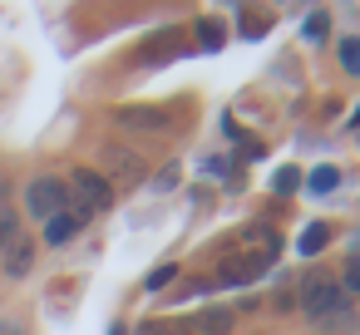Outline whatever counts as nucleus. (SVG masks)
Wrapping results in <instances>:
<instances>
[{
  "instance_id": "nucleus-1",
  "label": "nucleus",
  "mask_w": 360,
  "mask_h": 335,
  "mask_svg": "<svg viewBox=\"0 0 360 335\" xmlns=\"http://www.w3.org/2000/svg\"><path fill=\"white\" fill-rule=\"evenodd\" d=\"M345 296H340V281L330 276V271H306L301 276V286H296V306L306 310V320L316 325L326 310H335Z\"/></svg>"
},
{
  "instance_id": "nucleus-18",
  "label": "nucleus",
  "mask_w": 360,
  "mask_h": 335,
  "mask_svg": "<svg viewBox=\"0 0 360 335\" xmlns=\"http://www.w3.org/2000/svg\"><path fill=\"white\" fill-rule=\"evenodd\" d=\"M242 35L247 40H262L266 35V15H242Z\"/></svg>"
},
{
  "instance_id": "nucleus-10",
  "label": "nucleus",
  "mask_w": 360,
  "mask_h": 335,
  "mask_svg": "<svg viewBox=\"0 0 360 335\" xmlns=\"http://www.w3.org/2000/svg\"><path fill=\"white\" fill-rule=\"evenodd\" d=\"M198 330H202V335H227V330H232V310H227V306L198 310Z\"/></svg>"
},
{
  "instance_id": "nucleus-11",
  "label": "nucleus",
  "mask_w": 360,
  "mask_h": 335,
  "mask_svg": "<svg viewBox=\"0 0 360 335\" xmlns=\"http://www.w3.org/2000/svg\"><path fill=\"white\" fill-rule=\"evenodd\" d=\"M30 261H35V247H30L25 237L6 247V271H11V276H25V271H30Z\"/></svg>"
},
{
  "instance_id": "nucleus-23",
  "label": "nucleus",
  "mask_w": 360,
  "mask_h": 335,
  "mask_svg": "<svg viewBox=\"0 0 360 335\" xmlns=\"http://www.w3.org/2000/svg\"><path fill=\"white\" fill-rule=\"evenodd\" d=\"M163 281H173V266H158V271L148 276V286H163Z\"/></svg>"
},
{
  "instance_id": "nucleus-22",
  "label": "nucleus",
  "mask_w": 360,
  "mask_h": 335,
  "mask_svg": "<svg viewBox=\"0 0 360 335\" xmlns=\"http://www.w3.org/2000/svg\"><path fill=\"white\" fill-rule=\"evenodd\" d=\"M173 183H178V168H163V173H158V183H153V188H173Z\"/></svg>"
},
{
  "instance_id": "nucleus-14",
  "label": "nucleus",
  "mask_w": 360,
  "mask_h": 335,
  "mask_svg": "<svg viewBox=\"0 0 360 335\" xmlns=\"http://www.w3.org/2000/svg\"><path fill=\"white\" fill-rule=\"evenodd\" d=\"M222 40H227V35H222L217 20H198V45H202V50H222Z\"/></svg>"
},
{
  "instance_id": "nucleus-3",
  "label": "nucleus",
  "mask_w": 360,
  "mask_h": 335,
  "mask_svg": "<svg viewBox=\"0 0 360 335\" xmlns=\"http://www.w3.org/2000/svg\"><path fill=\"white\" fill-rule=\"evenodd\" d=\"M25 207H30L40 222H50L55 212H65V207H70V188H65L60 178H35V183L25 188Z\"/></svg>"
},
{
  "instance_id": "nucleus-21",
  "label": "nucleus",
  "mask_w": 360,
  "mask_h": 335,
  "mask_svg": "<svg viewBox=\"0 0 360 335\" xmlns=\"http://www.w3.org/2000/svg\"><path fill=\"white\" fill-rule=\"evenodd\" d=\"M139 335H183V330H173V325H153V320H148V325H139Z\"/></svg>"
},
{
  "instance_id": "nucleus-16",
  "label": "nucleus",
  "mask_w": 360,
  "mask_h": 335,
  "mask_svg": "<svg viewBox=\"0 0 360 335\" xmlns=\"http://www.w3.org/2000/svg\"><path fill=\"white\" fill-rule=\"evenodd\" d=\"M340 65L345 74H360V40H340Z\"/></svg>"
},
{
  "instance_id": "nucleus-5",
  "label": "nucleus",
  "mask_w": 360,
  "mask_h": 335,
  "mask_svg": "<svg viewBox=\"0 0 360 335\" xmlns=\"http://www.w3.org/2000/svg\"><path fill=\"white\" fill-rule=\"evenodd\" d=\"M119 124L124 129H143V133H163V129H173V114L153 109V104H129V109H119Z\"/></svg>"
},
{
  "instance_id": "nucleus-17",
  "label": "nucleus",
  "mask_w": 360,
  "mask_h": 335,
  "mask_svg": "<svg viewBox=\"0 0 360 335\" xmlns=\"http://www.w3.org/2000/svg\"><path fill=\"white\" fill-rule=\"evenodd\" d=\"M271 188H276V192H296V188H301V173H296V168H276Z\"/></svg>"
},
{
  "instance_id": "nucleus-19",
  "label": "nucleus",
  "mask_w": 360,
  "mask_h": 335,
  "mask_svg": "<svg viewBox=\"0 0 360 335\" xmlns=\"http://www.w3.org/2000/svg\"><path fill=\"white\" fill-rule=\"evenodd\" d=\"M11 242H15V217H11V212H0V251H6Z\"/></svg>"
},
{
  "instance_id": "nucleus-7",
  "label": "nucleus",
  "mask_w": 360,
  "mask_h": 335,
  "mask_svg": "<svg viewBox=\"0 0 360 335\" xmlns=\"http://www.w3.org/2000/svg\"><path fill=\"white\" fill-rule=\"evenodd\" d=\"M266 266H271V256H232V261L222 266V281H227V286H237V281H257Z\"/></svg>"
},
{
  "instance_id": "nucleus-15",
  "label": "nucleus",
  "mask_w": 360,
  "mask_h": 335,
  "mask_svg": "<svg viewBox=\"0 0 360 335\" xmlns=\"http://www.w3.org/2000/svg\"><path fill=\"white\" fill-rule=\"evenodd\" d=\"M335 183H340V173H335V168H316V173L306 178V188H311V192H335Z\"/></svg>"
},
{
  "instance_id": "nucleus-13",
  "label": "nucleus",
  "mask_w": 360,
  "mask_h": 335,
  "mask_svg": "<svg viewBox=\"0 0 360 335\" xmlns=\"http://www.w3.org/2000/svg\"><path fill=\"white\" fill-rule=\"evenodd\" d=\"M335 281H340V296L345 301H360V261H345V271Z\"/></svg>"
},
{
  "instance_id": "nucleus-2",
  "label": "nucleus",
  "mask_w": 360,
  "mask_h": 335,
  "mask_svg": "<svg viewBox=\"0 0 360 335\" xmlns=\"http://www.w3.org/2000/svg\"><path fill=\"white\" fill-rule=\"evenodd\" d=\"M65 188H70V197H75V212H84V217H89V212H104V207L114 202L109 178H104V173H94V168H79Z\"/></svg>"
},
{
  "instance_id": "nucleus-6",
  "label": "nucleus",
  "mask_w": 360,
  "mask_h": 335,
  "mask_svg": "<svg viewBox=\"0 0 360 335\" xmlns=\"http://www.w3.org/2000/svg\"><path fill=\"white\" fill-rule=\"evenodd\" d=\"M79 227H84V212L65 207V212H55V217L45 222V242H50V247H65V242H70V237H75Z\"/></svg>"
},
{
  "instance_id": "nucleus-4",
  "label": "nucleus",
  "mask_w": 360,
  "mask_h": 335,
  "mask_svg": "<svg viewBox=\"0 0 360 335\" xmlns=\"http://www.w3.org/2000/svg\"><path fill=\"white\" fill-rule=\"evenodd\" d=\"M104 178H109V188L114 183H139L143 178V158L134 153V148H124V143H104Z\"/></svg>"
},
{
  "instance_id": "nucleus-12",
  "label": "nucleus",
  "mask_w": 360,
  "mask_h": 335,
  "mask_svg": "<svg viewBox=\"0 0 360 335\" xmlns=\"http://www.w3.org/2000/svg\"><path fill=\"white\" fill-rule=\"evenodd\" d=\"M326 237H330V227H326V222H311V227L301 232V242H296V251H301V256H316V251L326 247Z\"/></svg>"
},
{
  "instance_id": "nucleus-24",
  "label": "nucleus",
  "mask_w": 360,
  "mask_h": 335,
  "mask_svg": "<svg viewBox=\"0 0 360 335\" xmlns=\"http://www.w3.org/2000/svg\"><path fill=\"white\" fill-rule=\"evenodd\" d=\"M0 335H20V330H15V325H0Z\"/></svg>"
},
{
  "instance_id": "nucleus-25",
  "label": "nucleus",
  "mask_w": 360,
  "mask_h": 335,
  "mask_svg": "<svg viewBox=\"0 0 360 335\" xmlns=\"http://www.w3.org/2000/svg\"><path fill=\"white\" fill-rule=\"evenodd\" d=\"M355 124H360V114H355Z\"/></svg>"
},
{
  "instance_id": "nucleus-9",
  "label": "nucleus",
  "mask_w": 360,
  "mask_h": 335,
  "mask_svg": "<svg viewBox=\"0 0 360 335\" xmlns=\"http://www.w3.org/2000/svg\"><path fill=\"white\" fill-rule=\"evenodd\" d=\"M163 55H178V30H158V35L143 40V50H139L143 65H163Z\"/></svg>"
},
{
  "instance_id": "nucleus-8",
  "label": "nucleus",
  "mask_w": 360,
  "mask_h": 335,
  "mask_svg": "<svg viewBox=\"0 0 360 335\" xmlns=\"http://www.w3.org/2000/svg\"><path fill=\"white\" fill-rule=\"evenodd\" d=\"M355 325H360V315L350 310V301H340L335 310H326V315L316 320V330H321V335H355Z\"/></svg>"
},
{
  "instance_id": "nucleus-20",
  "label": "nucleus",
  "mask_w": 360,
  "mask_h": 335,
  "mask_svg": "<svg viewBox=\"0 0 360 335\" xmlns=\"http://www.w3.org/2000/svg\"><path fill=\"white\" fill-rule=\"evenodd\" d=\"M326 25H330V20H326V15H321V11H316V15H311V20H306V35H311V40H321V35H326Z\"/></svg>"
}]
</instances>
